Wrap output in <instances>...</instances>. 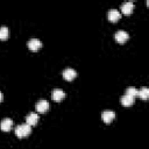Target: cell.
Listing matches in <instances>:
<instances>
[{
	"label": "cell",
	"mask_w": 149,
	"mask_h": 149,
	"mask_svg": "<svg viewBox=\"0 0 149 149\" xmlns=\"http://www.w3.org/2000/svg\"><path fill=\"white\" fill-rule=\"evenodd\" d=\"M35 108H36V112H38V113H45L49 109V102H48V100H44V99L38 100L36 102V105H35Z\"/></svg>",
	"instance_id": "2"
},
{
	"label": "cell",
	"mask_w": 149,
	"mask_h": 149,
	"mask_svg": "<svg viewBox=\"0 0 149 149\" xmlns=\"http://www.w3.org/2000/svg\"><path fill=\"white\" fill-rule=\"evenodd\" d=\"M27 47L31 50V51H37L41 47H42V42L38 38H30L27 42Z\"/></svg>",
	"instance_id": "4"
},
{
	"label": "cell",
	"mask_w": 149,
	"mask_h": 149,
	"mask_svg": "<svg viewBox=\"0 0 149 149\" xmlns=\"http://www.w3.org/2000/svg\"><path fill=\"white\" fill-rule=\"evenodd\" d=\"M101 118H102V121L105 123H111L115 118V113L113 111H111V109H106V111L102 112Z\"/></svg>",
	"instance_id": "5"
},
{
	"label": "cell",
	"mask_w": 149,
	"mask_h": 149,
	"mask_svg": "<svg viewBox=\"0 0 149 149\" xmlns=\"http://www.w3.org/2000/svg\"><path fill=\"white\" fill-rule=\"evenodd\" d=\"M114 38H115V41H116L118 43L122 44V43H125V42L129 38V35H128V33L125 31V30H118V31L115 33V35H114Z\"/></svg>",
	"instance_id": "3"
},
{
	"label": "cell",
	"mask_w": 149,
	"mask_h": 149,
	"mask_svg": "<svg viewBox=\"0 0 149 149\" xmlns=\"http://www.w3.org/2000/svg\"><path fill=\"white\" fill-rule=\"evenodd\" d=\"M13 127V120L9 119V118H5L1 120L0 122V129L3 130V132H9Z\"/></svg>",
	"instance_id": "6"
},
{
	"label": "cell",
	"mask_w": 149,
	"mask_h": 149,
	"mask_svg": "<svg viewBox=\"0 0 149 149\" xmlns=\"http://www.w3.org/2000/svg\"><path fill=\"white\" fill-rule=\"evenodd\" d=\"M2 99H3V95H2V93H1V91H0V102L2 101Z\"/></svg>",
	"instance_id": "16"
},
{
	"label": "cell",
	"mask_w": 149,
	"mask_h": 149,
	"mask_svg": "<svg viewBox=\"0 0 149 149\" xmlns=\"http://www.w3.org/2000/svg\"><path fill=\"white\" fill-rule=\"evenodd\" d=\"M137 97H140L143 100L148 99V97H149V88L148 87H142L141 90H139V95Z\"/></svg>",
	"instance_id": "13"
},
{
	"label": "cell",
	"mask_w": 149,
	"mask_h": 149,
	"mask_svg": "<svg viewBox=\"0 0 149 149\" xmlns=\"http://www.w3.org/2000/svg\"><path fill=\"white\" fill-rule=\"evenodd\" d=\"M76 76H77V72H76L73 69H71V68H68V69H65V70L63 71V78H64L65 80L71 81L72 79L76 78Z\"/></svg>",
	"instance_id": "8"
},
{
	"label": "cell",
	"mask_w": 149,
	"mask_h": 149,
	"mask_svg": "<svg viewBox=\"0 0 149 149\" xmlns=\"http://www.w3.org/2000/svg\"><path fill=\"white\" fill-rule=\"evenodd\" d=\"M51 98H52V100H55V101H61V100H63V99L65 98V93H64V91L61 90V88H55V90H52V92H51Z\"/></svg>",
	"instance_id": "7"
},
{
	"label": "cell",
	"mask_w": 149,
	"mask_h": 149,
	"mask_svg": "<svg viewBox=\"0 0 149 149\" xmlns=\"http://www.w3.org/2000/svg\"><path fill=\"white\" fill-rule=\"evenodd\" d=\"M30 132H31V126H29L27 123H22V125H19L17 127H15V135L20 139L28 136L30 134Z\"/></svg>",
	"instance_id": "1"
},
{
	"label": "cell",
	"mask_w": 149,
	"mask_h": 149,
	"mask_svg": "<svg viewBox=\"0 0 149 149\" xmlns=\"http://www.w3.org/2000/svg\"><path fill=\"white\" fill-rule=\"evenodd\" d=\"M133 9H134V3L130 2V1H127V2H123L122 6H121V12L125 14V15H129L133 13Z\"/></svg>",
	"instance_id": "9"
},
{
	"label": "cell",
	"mask_w": 149,
	"mask_h": 149,
	"mask_svg": "<svg viewBox=\"0 0 149 149\" xmlns=\"http://www.w3.org/2000/svg\"><path fill=\"white\" fill-rule=\"evenodd\" d=\"M8 35H9V30H8V28L7 27H0V40H7V37H8Z\"/></svg>",
	"instance_id": "14"
},
{
	"label": "cell",
	"mask_w": 149,
	"mask_h": 149,
	"mask_svg": "<svg viewBox=\"0 0 149 149\" xmlns=\"http://www.w3.org/2000/svg\"><path fill=\"white\" fill-rule=\"evenodd\" d=\"M107 16H108V20H109L111 22H116V21L121 17V14H120V12H119L118 9H111V10L108 12Z\"/></svg>",
	"instance_id": "11"
},
{
	"label": "cell",
	"mask_w": 149,
	"mask_h": 149,
	"mask_svg": "<svg viewBox=\"0 0 149 149\" xmlns=\"http://www.w3.org/2000/svg\"><path fill=\"white\" fill-rule=\"evenodd\" d=\"M126 94H128V95H130V97L135 98V97H137V95H139V90H137V88H135L134 86H130V87H128V88L126 90Z\"/></svg>",
	"instance_id": "15"
},
{
	"label": "cell",
	"mask_w": 149,
	"mask_h": 149,
	"mask_svg": "<svg viewBox=\"0 0 149 149\" xmlns=\"http://www.w3.org/2000/svg\"><path fill=\"white\" fill-rule=\"evenodd\" d=\"M120 102H121V105H123V106L128 107V106H132V105L134 104V98H133V97H130V95H128V94H125V95H122V97H121Z\"/></svg>",
	"instance_id": "12"
},
{
	"label": "cell",
	"mask_w": 149,
	"mask_h": 149,
	"mask_svg": "<svg viewBox=\"0 0 149 149\" xmlns=\"http://www.w3.org/2000/svg\"><path fill=\"white\" fill-rule=\"evenodd\" d=\"M38 120H40V118H38L37 113H30L26 116V123L29 126H35L38 122Z\"/></svg>",
	"instance_id": "10"
}]
</instances>
